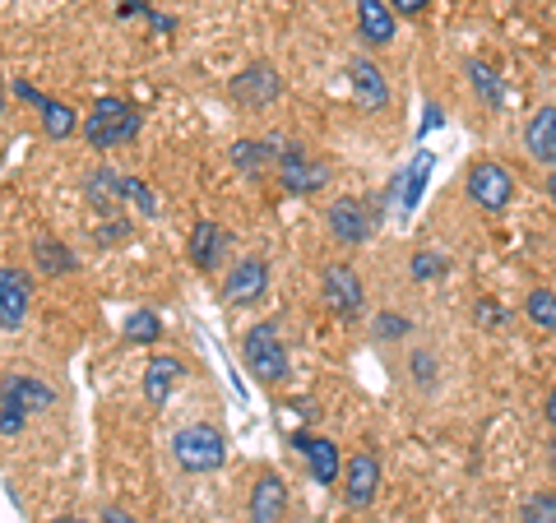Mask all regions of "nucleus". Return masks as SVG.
I'll return each mask as SVG.
<instances>
[{"label": "nucleus", "instance_id": "1", "mask_svg": "<svg viewBox=\"0 0 556 523\" xmlns=\"http://www.w3.org/2000/svg\"><path fill=\"white\" fill-rule=\"evenodd\" d=\"M172 459H177L181 473H218L228 463V435L214 422H190L172 435Z\"/></svg>", "mask_w": 556, "mask_h": 523}, {"label": "nucleus", "instance_id": "2", "mask_svg": "<svg viewBox=\"0 0 556 523\" xmlns=\"http://www.w3.org/2000/svg\"><path fill=\"white\" fill-rule=\"evenodd\" d=\"M135 135H139V107H130V102H121V98H98L93 112L84 116V139H89L93 149H116Z\"/></svg>", "mask_w": 556, "mask_h": 523}, {"label": "nucleus", "instance_id": "3", "mask_svg": "<svg viewBox=\"0 0 556 523\" xmlns=\"http://www.w3.org/2000/svg\"><path fill=\"white\" fill-rule=\"evenodd\" d=\"M241 357H247V371L265 385H278L288 380V347L278 339L274 324H251L247 339H241Z\"/></svg>", "mask_w": 556, "mask_h": 523}, {"label": "nucleus", "instance_id": "4", "mask_svg": "<svg viewBox=\"0 0 556 523\" xmlns=\"http://www.w3.org/2000/svg\"><path fill=\"white\" fill-rule=\"evenodd\" d=\"M278 186L288 195H316V190L329 186V167L311 158L302 144H283L278 149Z\"/></svg>", "mask_w": 556, "mask_h": 523}, {"label": "nucleus", "instance_id": "5", "mask_svg": "<svg viewBox=\"0 0 556 523\" xmlns=\"http://www.w3.org/2000/svg\"><path fill=\"white\" fill-rule=\"evenodd\" d=\"M464 190H468V200H473L478 208L501 214V208L510 204V195H515V177H510V167H501V163H473L468 167V177H464Z\"/></svg>", "mask_w": 556, "mask_h": 523}, {"label": "nucleus", "instance_id": "6", "mask_svg": "<svg viewBox=\"0 0 556 523\" xmlns=\"http://www.w3.org/2000/svg\"><path fill=\"white\" fill-rule=\"evenodd\" d=\"M376 496H380V459L362 449V455L343 463V505L348 510H367Z\"/></svg>", "mask_w": 556, "mask_h": 523}, {"label": "nucleus", "instance_id": "7", "mask_svg": "<svg viewBox=\"0 0 556 523\" xmlns=\"http://www.w3.org/2000/svg\"><path fill=\"white\" fill-rule=\"evenodd\" d=\"M265 288H269V265L265 259L260 255L237 259V265L228 269V278H223V302L228 306H251V302L265 296Z\"/></svg>", "mask_w": 556, "mask_h": 523}, {"label": "nucleus", "instance_id": "8", "mask_svg": "<svg viewBox=\"0 0 556 523\" xmlns=\"http://www.w3.org/2000/svg\"><path fill=\"white\" fill-rule=\"evenodd\" d=\"M325 222H329V237H334L339 246H362V241L371 237V214H367V204H362V200H348V195L329 204Z\"/></svg>", "mask_w": 556, "mask_h": 523}, {"label": "nucleus", "instance_id": "9", "mask_svg": "<svg viewBox=\"0 0 556 523\" xmlns=\"http://www.w3.org/2000/svg\"><path fill=\"white\" fill-rule=\"evenodd\" d=\"M320 292H325V306L334 316H357L362 310V278L353 265H329L320 273Z\"/></svg>", "mask_w": 556, "mask_h": 523}, {"label": "nucleus", "instance_id": "10", "mask_svg": "<svg viewBox=\"0 0 556 523\" xmlns=\"http://www.w3.org/2000/svg\"><path fill=\"white\" fill-rule=\"evenodd\" d=\"M348 79H353V98L362 102V112L390 107V75L371 56H353V65H348Z\"/></svg>", "mask_w": 556, "mask_h": 523}, {"label": "nucleus", "instance_id": "11", "mask_svg": "<svg viewBox=\"0 0 556 523\" xmlns=\"http://www.w3.org/2000/svg\"><path fill=\"white\" fill-rule=\"evenodd\" d=\"M28 296H33L28 273H20L14 265L0 269V329L5 334H20V324L28 316Z\"/></svg>", "mask_w": 556, "mask_h": 523}, {"label": "nucleus", "instance_id": "12", "mask_svg": "<svg viewBox=\"0 0 556 523\" xmlns=\"http://www.w3.org/2000/svg\"><path fill=\"white\" fill-rule=\"evenodd\" d=\"M292 445L306 455V463H311V477H316L320 486H329V482H339L343 477V459H339V445L334 441H325V435H292Z\"/></svg>", "mask_w": 556, "mask_h": 523}, {"label": "nucleus", "instance_id": "13", "mask_svg": "<svg viewBox=\"0 0 556 523\" xmlns=\"http://www.w3.org/2000/svg\"><path fill=\"white\" fill-rule=\"evenodd\" d=\"M394 5L390 0H357V38L367 47H390L394 42Z\"/></svg>", "mask_w": 556, "mask_h": 523}, {"label": "nucleus", "instance_id": "14", "mask_svg": "<svg viewBox=\"0 0 556 523\" xmlns=\"http://www.w3.org/2000/svg\"><path fill=\"white\" fill-rule=\"evenodd\" d=\"M288 514V486L278 473H265L251 486V519L255 523H283Z\"/></svg>", "mask_w": 556, "mask_h": 523}, {"label": "nucleus", "instance_id": "15", "mask_svg": "<svg viewBox=\"0 0 556 523\" xmlns=\"http://www.w3.org/2000/svg\"><path fill=\"white\" fill-rule=\"evenodd\" d=\"M278 75L269 65H251V69H241V75L232 79V98H241L247 107H269V102L278 98Z\"/></svg>", "mask_w": 556, "mask_h": 523}, {"label": "nucleus", "instance_id": "16", "mask_svg": "<svg viewBox=\"0 0 556 523\" xmlns=\"http://www.w3.org/2000/svg\"><path fill=\"white\" fill-rule=\"evenodd\" d=\"M181 375H186V366L177 357H149V366H144V398H149V408H167V398H172V390H177Z\"/></svg>", "mask_w": 556, "mask_h": 523}, {"label": "nucleus", "instance_id": "17", "mask_svg": "<svg viewBox=\"0 0 556 523\" xmlns=\"http://www.w3.org/2000/svg\"><path fill=\"white\" fill-rule=\"evenodd\" d=\"M525 149H529V158L556 167V107H543V112L529 116V126H525Z\"/></svg>", "mask_w": 556, "mask_h": 523}, {"label": "nucleus", "instance_id": "18", "mask_svg": "<svg viewBox=\"0 0 556 523\" xmlns=\"http://www.w3.org/2000/svg\"><path fill=\"white\" fill-rule=\"evenodd\" d=\"M223 246H228V237L218 232V222H195V232H190V265L204 269V273L218 269Z\"/></svg>", "mask_w": 556, "mask_h": 523}, {"label": "nucleus", "instance_id": "19", "mask_svg": "<svg viewBox=\"0 0 556 523\" xmlns=\"http://www.w3.org/2000/svg\"><path fill=\"white\" fill-rule=\"evenodd\" d=\"M464 69H468V84H473L478 98H482V107H492V112L506 107V84H501V75L492 65H486V61H468Z\"/></svg>", "mask_w": 556, "mask_h": 523}, {"label": "nucleus", "instance_id": "20", "mask_svg": "<svg viewBox=\"0 0 556 523\" xmlns=\"http://www.w3.org/2000/svg\"><path fill=\"white\" fill-rule=\"evenodd\" d=\"M33 259H38V269L42 273H75V255H70V246L65 241H56V237H38L33 241Z\"/></svg>", "mask_w": 556, "mask_h": 523}, {"label": "nucleus", "instance_id": "21", "mask_svg": "<svg viewBox=\"0 0 556 523\" xmlns=\"http://www.w3.org/2000/svg\"><path fill=\"white\" fill-rule=\"evenodd\" d=\"M278 149H283V144H255V139H237V144H232V163L247 171V177H260L265 158H278Z\"/></svg>", "mask_w": 556, "mask_h": 523}, {"label": "nucleus", "instance_id": "22", "mask_svg": "<svg viewBox=\"0 0 556 523\" xmlns=\"http://www.w3.org/2000/svg\"><path fill=\"white\" fill-rule=\"evenodd\" d=\"M24 417H28V408H24V398H20V385L5 380V398H0V435L14 441V435L24 431Z\"/></svg>", "mask_w": 556, "mask_h": 523}, {"label": "nucleus", "instance_id": "23", "mask_svg": "<svg viewBox=\"0 0 556 523\" xmlns=\"http://www.w3.org/2000/svg\"><path fill=\"white\" fill-rule=\"evenodd\" d=\"M427 177H431V153H417V163L408 167V177H399V186H404V195H399V204H404V214H413L417 200H422Z\"/></svg>", "mask_w": 556, "mask_h": 523}, {"label": "nucleus", "instance_id": "24", "mask_svg": "<svg viewBox=\"0 0 556 523\" xmlns=\"http://www.w3.org/2000/svg\"><path fill=\"white\" fill-rule=\"evenodd\" d=\"M525 316H529L538 329H547V334H556V292H547V288L529 292V302H525Z\"/></svg>", "mask_w": 556, "mask_h": 523}, {"label": "nucleus", "instance_id": "25", "mask_svg": "<svg viewBox=\"0 0 556 523\" xmlns=\"http://www.w3.org/2000/svg\"><path fill=\"white\" fill-rule=\"evenodd\" d=\"M42 130H47L51 139H65V135L79 130V116L70 112L65 102H51V98H47V107H42Z\"/></svg>", "mask_w": 556, "mask_h": 523}, {"label": "nucleus", "instance_id": "26", "mask_svg": "<svg viewBox=\"0 0 556 523\" xmlns=\"http://www.w3.org/2000/svg\"><path fill=\"white\" fill-rule=\"evenodd\" d=\"M126 339H130V343H139V347L159 343V339H163V320L153 316V310H135V316L126 320Z\"/></svg>", "mask_w": 556, "mask_h": 523}, {"label": "nucleus", "instance_id": "27", "mask_svg": "<svg viewBox=\"0 0 556 523\" xmlns=\"http://www.w3.org/2000/svg\"><path fill=\"white\" fill-rule=\"evenodd\" d=\"M14 385H20V398H24V408L28 412H47V408H56V394H51L42 380H14Z\"/></svg>", "mask_w": 556, "mask_h": 523}, {"label": "nucleus", "instance_id": "28", "mask_svg": "<svg viewBox=\"0 0 556 523\" xmlns=\"http://www.w3.org/2000/svg\"><path fill=\"white\" fill-rule=\"evenodd\" d=\"M116 195H121V200H135V204H139V214H149V218L159 214V200H153V195H149V186H144V181H135V177H116Z\"/></svg>", "mask_w": 556, "mask_h": 523}, {"label": "nucleus", "instance_id": "29", "mask_svg": "<svg viewBox=\"0 0 556 523\" xmlns=\"http://www.w3.org/2000/svg\"><path fill=\"white\" fill-rule=\"evenodd\" d=\"M525 523H556V492H538L525 505Z\"/></svg>", "mask_w": 556, "mask_h": 523}, {"label": "nucleus", "instance_id": "30", "mask_svg": "<svg viewBox=\"0 0 556 523\" xmlns=\"http://www.w3.org/2000/svg\"><path fill=\"white\" fill-rule=\"evenodd\" d=\"M413 385L417 390H431V385H437V357H431V353H413Z\"/></svg>", "mask_w": 556, "mask_h": 523}, {"label": "nucleus", "instance_id": "31", "mask_svg": "<svg viewBox=\"0 0 556 523\" xmlns=\"http://www.w3.org/2000/svg\"><path fill=\"white\" fill-rule=\"evenodd\" d=\"M445 273V259L441 255H413V278H417V283H427V278H441Z\"/></svg>", "mask_w": 556, "mask_h": 523}, {"label": "nucleus", "instance_id": "32", "mask_svg": "<svg viewBox=\"0 0 556 523\" xmlns=\"http://www.w3.org/2000/svg\"><path fill=\"white\" fill-rule=\"evenodd\" d=\"M408 329H413V324H408L404 316H390V310H386V316H376V334H380V339H404Z\"/></svg>", "mask_w": 556, "mask_h": 523}, {"label": "nucleus", "instance_id": "33", "mask_svg": "<svg viewBox=\"0 0 556 523\" xmlns=\"http://www.w3.org/2000/svg\"><path fill=\"white\" fill-rule=\"evenodd\" d=\"M14 98H24V102H33V107H38V112L47 107V98H42L38 89H33V84H14Z\"/></svg>", "mask_w": 556, "mask_h": 523}, {"label": "nucleus", "instance_id": "34", "mask_svg": "<svg viewBox=\"0 0 556 523\" xmlns=\"http://www.w3.org/2000/svg\"><path fill=\"white\" fill-rule=\"evenodd\" d=\"M102 523H139L130 510H121V505H108V510H102Z\"/></svg>", "mask_w": 556, "mask_h": 523}, {"label": "nucleus", "instance_id": "35", "mask_svg": "<svg viewBox=\"0 0 556 523\" xmlns=\"http://www.w3.org/2000/svg\"><path fill=\"white\" fill-rule=\"evenodd\" d=\"M390 5H394L399 14H408V20H417V14L427 10V0H390Z\"/></svg>", "mask_w": 556, "mask_h": 523}, {"label": "nucleus", "instance_id": "36", "mask_svg": "<svg viewBox=\"0 0 556 523\" xmlns=\"http://www.w3.org/2000/svg\"><path fill=\"white\" fill-rule=\"evenodd\" d=\"M478 320H482V324H496V320L506 324V310H496L492 302H482V306H478Z\"/></svg>", "mask_w": 556, "mask_h": 523}, {"label": "nucleus", "instance_id": "37", "mask_svg": "<svg viewBox=\"0 0 556 523\" xmlns=\"http://www.w3.org/2000/svg\"><path fill=\"white\" fill-rule=\"evenodd\" d=\"M121 14L130 20V14H153V10H149V0H126V5H121Z\"/></svg>", "mask_w": 556, "mask_h": 523}, {"label": "nucleus", "instance_id": "38", "mask_svg": "<svg viewBox=\"0 0 556 523\" xmlns=\"http://www.w3.org/2000/svg\"><path fill=\"white\" fill-rule=\"evenodd\" d=\"M543 417H547V426H552V431H556V390H552V394H547V408H543Z\"/></svg>", "mask_w": 556, "mask_h": 523}, {"label": "nucleus", "instance_id": "39", "mask_svg": "<svg viewBox=\"0 0 556 523\" xmlns=\"http://www.w3.org/2000/svg\"><path fill=\"white\" fill-rule=\"evenodd\" d=\"M547 195H552V204H556V171H552V177H547Z\"/></svg>", "mask_w": 556, "mask_h": 523}, {"label": "nucleus", "instance_id": "40", "mask_svg": "<svg viewBox=\"0 0 556 523\" xmlns=\"http://www.w3.org/2000/svg\"><path fill=\"white\" fill-rule=\"evenodd\" d=\"M51 523H84V519H75V514H61V519H51Z\"/></svg>", "mask_w": 556, "mask_h": 523}, {"label": "nucleus", "instance_id": "41", "mask_svg": "<svg viewBox=\"0 0 556 523\" xmlns=\"http://www.w3.org/2000/svg\"><path fill=\"white\" fill-rule=\"evenodd\" d=\"M552 473H556V441H552Z\"/></svg>", "mask_w": 556, "mask_h": 523}]
</instances>
